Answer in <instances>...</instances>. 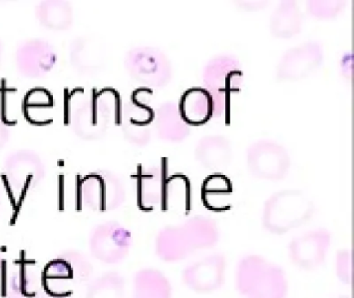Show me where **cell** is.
I'll return each mask as SVG.
<instances>
[{"instance_id": "obj_20", "label": "cell", "mask_w": 354, "mask_h": 298, "mask_svg": "<svg viewBox=\"0 0 354 298\" xmlns=\"http://www.w3.org/2000/svg\"><path fill=\"white\" fill-rule=\"evenodd\" d=\"M95 239H97V244L109 260L119 262L129 252L132 244V234L122 223L107 221L97 228Z\"/></svg>"}, {"instance_id": "obj_26", "label": "cell", "mask_w": 354, "mask_h": 298, "mask_svg": "<svg viewBox=\"0 0 354 298\" xmlns=\"http://www.w3.org/2000/svg\"><path fill=\"white\" fill-rule=\"evenodd\" d=\"M347 6L345 0H308L306 12L316 20L327 21L337 18Z\"/></svg>"}, {"instance_id": "obj_31", "label": "cell", "mask_w": 354, "mask_h": 298, "mask_svg": "<svg viewBox=\"0 0 354 298\" xmlns=\"http://www.w3.org/2000/svg\"><path fill=\"white\" fill-rule=\"evenodd\" d=\"M3 53H5V47H3V41L0 39V66L3 63Z\"/></svg>"}, {"instance_id": "obj_3", "label": "cell", "mask_w": 354, "mask_h": 298, "mask_svg": "<svg viewBox=\"0 0 354 298\" xmlns=\"http://www.w3.org/2000/svg\"><path fill=\"white\" fill-rule=\"evenodd\" d=\"M234 285L242 298H288L289 295L285 269L256 252L245 254L238 260Z\"/></svg>"}, {"instance_id": "obj_6", "label": "cell", "mask_w": 354, "mask_h": 298, "mask_svg": "<svg viewBox=\"0 0 354 298\" xmlns=\"http://www.w3.org/2000/svg\"><path fill=\"white\" fill-rule=\"evenodd\" d=\"M124 66L129 76L147 88H162L173 79V63L165 51L149 45L134 46L126 52Z\"/></svg>"}, {"instance_id": "obj_5", "label": "cell", "mask_w": 354, "mask_h": 298, "mask_svg": "<svg viewBox=\"0 0 354 298\" xmlns=\"http://www.w3.org/2000/svg\"><path fill=\"white\" fill-rule=\"evenodd\" d=\"M202 81L214 101V117L225 116L232 95L243 86L244 72L239 59L231 53L213 56L203 68Z\"/></svg>"}, {"instance_id": "obj_19", "label": "cell", "mask_w": 354, "mask_h": 298, "mask_svg": "<svg viewBox=\"0 0 354 298\" xmlns=\"http://www.w3.org/2000/svg\"><path fill=\"white\" fill-rule=\"evenodd\" d=\"M178 106L182 117L190 126H204L214 117V101L209 91L203 86L186 89Z\"/></svg>"}, {"instance_id": "obj_13", "label": "cell", "mask_w": 354, "mask_h": 298, "mask_svg": "<svg viewBox=\"0 0 354 298\" xmlns=\"http://www.w3.org/2000/svg\"><path fill=\"white\" fill-rule=\"evenodd\" d=\"M59 59L53 43L43 37H30L16 47L15 64L26 78H42L53 72Z\"/></svg>"}, {"instance_id": "obj_10", "label": "cell", "mask_w": 354, "mask_h": 298, "mask_svg": "<svg viewBox=\"0 0 354 298\" xmlns=\"http://www.w3.org/2000/svg\"><path fill=\"white\" fill-rule=\"evenodd\" d=\"M331 244L333 234L327 228H312L292 238L288 244V257L301 270H316L326 261Z\"/></svg>"}, {"instance_id": "obj_18", "label": "cell", "mask_w": 354, "mask_h": 298, "mask_svg": "<svg viewBox=\"0 0 354 298\" xmlns=\"http://www.w3.org/2000/svg\"><path fill=\"white\" fill-rule=\"evenodd\" d=\"M153 128L161 141L167 143L183 142L192 134V126L182 117L178 103L165 101L154 110Z\"/></svg>"}, {"instance_id": "obj_4", "label": "cell", "mask_w": 354, "mask_h": 298, "mask_svg": "<svg viewBox=\"0 0 354 298\" xmlns=\"http://www.w3.org/2000/svg\"><path fill=\"white\" fill-rule=\"evenodd\" d=\"M316 205L306 192L283 188L271 194L262 209V225L273 235H286L306 225L314 217Z\"/></svg>"}, {"instance_id": "obj_28", "label": "cell", "mask_w": 354, "mask_h": 298, "mask_svg": "<svg viewBox=\"0 0 354 298\" xmlns=\"http://www.w3.org/2000/svg\"><path fill=\"white\" fill-rule=\"evenodd\" d=\"M339 72L346 80L352 78V54L351 52H345L339 59Z\"/></svg>"}, {"instance_id": "obj_1", "label": "cell", "mask_w": 354, "mask_h": 298, "mask_svg": "<svg viewBox=\"0 0 354 298\" xmlns=\"http://www.w3.org/2000/svg\"><path fill=\"white\" fill-rule=\"evenodd\" d=\"M221 228L209 215H194L175 225H167L157 232L155 254L169 264L183 262L218 244Z\"/></svg>"}, {"instance_id": "obj_11", "label": "cell", "mask_w": 354, "mask_h": 298, "mask_svg": "<svg viewBox=\"0 0 354 298\" xmlns=\"http://www.w3.org/2000/svg\"><path fill=\"white\" fill-rule=\"evenodd\" d=\"M324 58V47L320 41H304L281 54L275 74L281 81L304 80L320 68Z\"/></svg>"}, {"instance_id": "obj_24", "label": "cell", "mask_w": 354, "mask_h": 298, "mask_svg": "<svg viewBox=\"0 0 354 298\" xmlns=\"http://www.w3.org/2000/svg\"><path fill=\"white\" fill-rule=\"evenodd\" d=\"M37 20L53 30H66L73 24L74 10L67 0H42L35 8Z\"/></svg>"}, {"instance_id": "obj_14", "label": "cell", "mask_w": 354, "mask_h": 298, "mask_svg": "<svg viewBox=\"0 0 354 298\" xmlns=\"http://www.w3.org/2000/svg\"><path fill=\"white\" fill-rule=\"evenodd\" d=\"M169 159L142 168L136 175V194L140 208L146 211L159 208L167 210L169 178Z\"/></svg>"}, {"instance_id": "obj_8", "label": "cell", "mask_w": 354, "mask_h": 298, "mask_svg": "<svg viewBox=\"0 0 354 298\" xmlns=\"http://www.w3.org/2000/svg\"><path fill=\"white\" fill-rule=\"evenodd\" d=\"M227 271V260L225 254L206 252L184 266L182 283L196 294L215 293L225 286Z\"/></svg>"}, {"instance_id": "obj_23", "label": "cell", "mask_w": 354, "mask_h": 298, "mask_svg": "<svg viewBox=\"0 0 354 298\" xmlns=\"http://www.w3.org/2000/svg\"><path fill=\"white\" fill-rule=\"evenodd\" d=\"M174 287L162 270L146 267L136 272L132 298H173Z\"/></svg>"}, {"instance_id": "obj_30", "label": "cell", "mask_w": 354, "mask_h": 298, "mask_svg": "<svg viewBox=\"0 0 354 298\" xmlns=\"http://www.w3.org/2000/svg\"><path fill=\"white\" fill-rule=\"evenodd\" d=\"M11 137V130L7 122L0 117V149L3 148L9 142Z\"/></svg>"}, {"instance_id": "obj_21", "label": "cell", "mask_w": 354, "mask_h": 298, "mask_svg": "<svg viewBox=\"0 0 354 298\" xmlns=\"http://www.w3.org/2000/svg\"><path fill=\"white\" fill-rule=\"evenodd\" d=\"M304 28V14L294 0H281L273 8L269 18V29L277 39L297 37Z\"/></svg>"}, {"instance_id": "obj_22", "label": "cell", "mask_w": 354, "mask_h": 298, "mask_svg": "<svg viewBox=\"0 0 354 298\" xmlns=\"http://www.w3.org/2000/svg\"><path fill=\"white\" fill-rule=\"evenodd\" d=\"M203 204L213 212L229 210L233 199V183L225 174L214 172L207 176L201 186Z\"/></svg>"}, {"instance_id": "obj_16", "label": "cell", "mask_w": 354, "mask_h": 298, "mask_svg": "<svg viewBox=\"0 0 354 298\" xmlns=\"http://www.w3.org/2000/svg\"><path fill=\"white\" fill-rule=\"evenodd\" d=\"M105 59L104 46L96 37L80 35L70 43V63L80 74H97L104 66Z\"/></svg>"}, {"instance_id": "obj_15", "label": "cell", "mask_w": 354, "mask_h": 298, "mask_svg": "<svg viewBox=\"0 0 354 298\" xmlns=\"http://www.w3.org/2000/svg\"><path fill=\"white\" fill-rule=\"evenodd\" d=\"M3 170L12 186L26 190L34 188L44 178L46 163L32 149H16L6 157Z\"/></svg>"}, {"instance_id": "obj_12", "label": "cell", "mask_w": 354, "mask_h": 298, "mask_svg": "<svg viewBox=\"0 0 354 298\" xmlns=\"http://www.w3.org/2000/svg\"><path fill=\"white\" fill-rule=\"evenodd\" d=\"M82 192L86 204L98 210L119 208L126 199L123 180L109 170H98L84 176Z\"/></svg>"}, {"instance_id": "obj_9", "label": "cell", "mask_w": 354, "mask_h": 298, "mask_svg": "<svg viewBox=\"0 0 354 298\" xmlns=\"http://www.w3.org/2000/svg\"><path fill=\"white\" fill-rule=\"evenodd\" d=\"M151 89L144 87L134 91L130 101L122 105L120 126L128 142L144 147L152 140L154 109L149 103Z\"/></svg>"}, {"instance_id": "obj_7", "label": "cell", "mask_w": 354, "mask_h": 298, "mask_svg": "<svg viewBox=\"0 0 354 298\" xmlns=\"http://www.w3.org/2000/svg\"><path fill=\"white\" fill-rule=\"evenodd\" d=\"M246 165L254 177L279 181L289 174L291 155L281 143L272 139H259L246 148Z\"/></svg>"}, {"instance_id": "obj_29", "label": "cell", "mask_w": 354, "mask_h": 298, "mask_svg": "<svg viewBox=\"0 0 354 298\" xmlns=\"http://www.w3.org/2000/svg\"><path fill=\"white\" fill-rule=\"evenodd\" d=\"M236 4L242 10H248V12H254V10H264L269 2L266 0H242V1H236Z\"/></svg>"}, {"instance_id": "obj_32", "label": "cell", "mask_w": 354, "mask_h": 298, "mask_svg": "<svg viewBox=\"0 0 354 298\" xmlns=\"http://www.w3.org/2000/svg\"><path fill=\"white\" fill-rule=\"evenodd\" d=\"M330 298H351V296L346 295V294H339V295H335Z\"/></svg>"}, {"instance_id": "obj_17", "label": "cell", "mask_w": 354, "mask_h": 298, "mask_svg": "<svg viewBox=\"0 0 354 298\" xmlns=\"http://www.w3.org/2000/svg\"><path fill=\"white\" fill-rule=\"evenodd\" d=\"M194 157L205 169L221 171L229 167L233 159L231 141L221 134L205 135L194 146Z\"/></svg>"}, {"instance_id": "obj_25", "label": "cell", "mask_w": 354, "mask_h": 298, "mask_svg": "<svg viewBox=\"0 0 354 298\" xmlns=\"http://www.w3.org/2000/svg\"><path fill=\"white\" fill-rule=\"evenodd\" d=\"M53 108V95L44 87H34L24 97V114L34 123L43 124L51 121Z\"/></svg>"}, {"instance_id": "obj_2", "label": "cell", "mask_w": 354, "mask_h": 298, "mask_svg": "<svg viewBox=\"0 0 354 298\" xmlns=\"http://www.w3.org/2000/svg\"><path fill=\"white\" fill-rule=\"evenodd\" d=\"M122 103L111 87L92 88L72 95L69 122L72 130L86 140H98L120 124Z\"/></svg>"}, {"instance_id": "obj_27", "label": "cell", "mask_w": 354, "mask_h": 298, "mask_svg": "<svg viewBox=\"0 0 354 298\" xmlns=\"http://www.w3.org/2000/svg\"><path fill=\"white\" fill-rule=\"evenodd\" d=\"M335 273L339 283L351 286L353 281V255L350 248L337 250L335 257Z\"/></svg>"}]
</instances>
